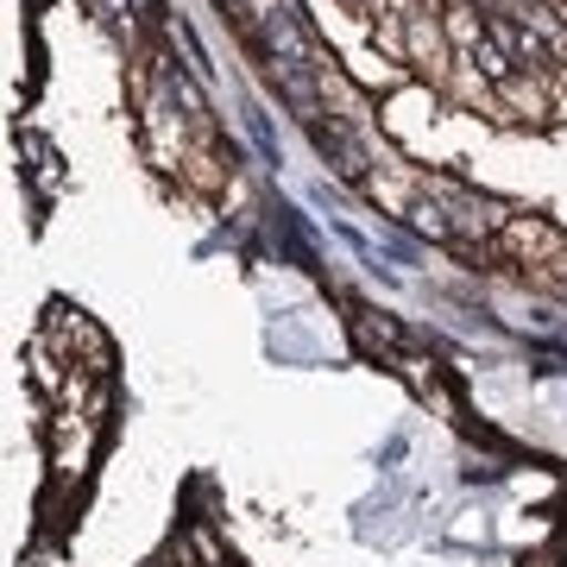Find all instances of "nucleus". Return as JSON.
<instances>
[{"label": "nucleus", "instance_id": "obj_2", "mask_svg": "<svg viewBox=\"0 0 567 567\" xmlns=\"http://www.w3.org/2000/svg\"><path fill=\"white\" fill-rule=\"evenodd\" d=\"M442 25H447V44H454V58H466L473 44H486V25H480V7H473V0H447Z\"/></svg>", "mask_w": 567, "mask_h": 567}, {"label": "nucleus", "instance_id": "obj_3", "mask_svg": "<svg viewBox=\"0 0 567 567\" xmlns=\"http://www.w3.org/2000/svg\"><path fill=\"white\" fill-rule=\"evenodd\" d=\"M505 246L511 252H524V259H536V252H561V234L543 221H524V215H511L505 221Z\"/></svg>", "mask_w": 567, "mask_h": 567}, {"label": "nucleus", "instance_id": "obj_1", "mask_svg": "<svg viewBox=\"0 0 567 567\" xmlns=\"http://www.w3.org/2000/svg\"><path fill=\"white\" fill-rule=\"evenodd\" d=\"M492 102L505 107L511 121H555V102H548V70H511L498 89H492Z\"/></svg>", "mask_w": 567, "mask_h": 567}, {"label": "nucleus", "instance_id": "obj_4", "mask_svg": "<svg viewBox=\"0 0 567 567\" xmlns=\"http://www.w3.org/2000/svg\"><path fill=\"white\" fill-rule=\"evenodd\" d=\"M461 63H466V70H480V76H486L492 89H498V82H505L511 70H517V63H511L505 51H498V44H492V32H486V44H473V51H466Z\"/></svg>", "mask_w": 567, "mask_h": 567}, {"label": "nucleus", "instance_id": "obj_5", "mask_svg": "<svg viewBox=\"0 0 567 567\" xmlns=\"http://www.w3.org/2000/svg\"><path fill=\"white\" fill-rule=\"evenodd\" d=\"M548 102H555V121H567V63L548 70Z\"/></svg>", "mask_w": 567, "mask_h": 567}, {"label": "nucleus", "instance_id": "obj_6", "mask_svg": "<svg viewBox=\"0 0 567 567\" xmlns=\"http://www.w3.org/2000/svg\"><path fill=\"white\" fill-rule=\"evenodd\" d=\"M189 543L203 548V561H208V567H221V543H215V536H208V529H196V536H189Z\"/></svg>", "mask_w": 567, "mask_h": 567}]
</instances>
